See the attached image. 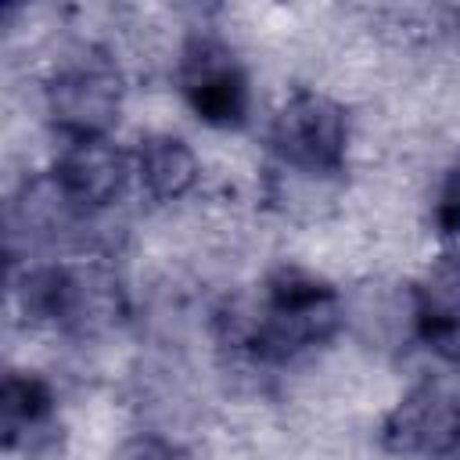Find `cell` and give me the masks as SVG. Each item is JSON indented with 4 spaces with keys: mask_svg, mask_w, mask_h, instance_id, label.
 Masks as SVG:
<instances>
[{
    "mask_svg": "<svg viewBox=\"0 0 460 460\" xmlns=\"http://www.w3.org/2000/svg\"><path fill=\"white\" fill-rule=\"evenodd\" d=\"M122 79L104 61H72L58 68L47 83V111L50 122L68 137H104L119 119Z\"/></svg>",
    "mask_w": 460,
    "mask_h": 460,
    "instance_id": "3957f363",
    "label": "cell"
},
{
    "mask_svg": "<svg viewBox=\"0 0 460 460\" xmlns=\"http://www.w3.org/2000/svg\"><path fill=\"white\" fill-rule=\"evenodd\" d=\"M381 442L395 456L460 460V399L438 385L413 388L385 417Z\"/></svg>",
    "mask_w": 460,
    "mask_h": 460,
    "instance_id": "5b68a950",
    "label": "cell"
},
{
    "mask_svg": "<svg viewBox=\"0 0 460 460\" xmlns=\"http://www.w3.org/2000/svg\"><path fill=\"white\" fill-rule=\"evenodd\" d=\"M180 90L190 111L216 129H234L248 119L252 108L248 75L237 65V58L216 40H194L183 50Z\"/></svg>",
    "mask_w": 460,
    "mask_h": 460,
    "instance_id": "277c9868",
    "label": "cell"
},
{
    "mask_svg": "<svg viewBox=\"0 0 460 460\" xmlns=\"http://www.w3.org/2000/svg\"><path fill=\"white\" fill-rule=\"evenodd\" d=\"M137 176L155 201H176L194 187L198 158L180 137L147 133L140 137V147H137Z\"/></svg>",
    "mask_w": 460,
    "mask_h": 460,
    "instance_id": "9c48e42d",
    "label": "cell"
},
{
    "mask_svg": "<svg viewBox=\"0 0 460 460\" xmlns=\"http://www.w3.org/2000/svg\"><path fill=\"white\" fill-rule=\"evenodd\" d=\"M277 158L309 176H334L345 165L349 119L345 108L323 93L302 90L280 104L270 126Z\"/></svg>",
    "mask_w": 460,
    "mask_h": 460,
    "instance_id": "7a4b0ae2",
    "label": "cell"
},
{
    "mask_svg": "<svg viewBox=\"0 0 460 460\" xmlns=\"http://www.w3.org/2000/svg\"><path fill=\"white\" fill-rule=\"evenodd\" d=\"M420 341L446 363H460V255L438 259L413 291Z\"/></svg>",
    "mask_w": 460,
    "mask_h": 460,
    "instance_id": "52a82bcc",
    "label": "cell"
},
{
    "mask_svg": "<svg viewBox=\"0 0 460 460\" xmlns=\"http://www.w3.org/2000/svg\"><path fill=\"white\" fill-rule=\"evenodd\" d=\"M126 180H129V162L108 137L68 140L54 169V187L75 212L111 205L126 190Z\"/></svg>",
    "mask_w": 460,
    "mask_h": 460,
    "instance_id": "8992f818",
    "label": "cell"
},
{
    "mask_svg": "<svg viewBox=\"0 0 460 460\" xmlns=\"http://www.w3.org/2000/svg\"><path fill=\"white\" fill-rule=\"evenodd\" d=\"M111 460H180V453L172 449V442H165L158 435H137V438L122 442Z\"/></svg>",
    "mask_w": 460,
    "mask_h": 460,
    "instance_id": "8fae6325",
    "label": "cell"
},
{
    "mask_svg": "<svg viewBox=\"0 0 460 460\" xmlns=\"http://www.w3.org/2000/svg\"><path fill=\"white\" fill-rule=\"evenodd\" d=\"M54 424V392L43 377L11 370L0 388V431L4 446L18 449L29 446V438L50 431Z\"/></svg>",
    "mask_w": 460,
    "mask_h": 460,
    "instance_id": "ba28073f",
    "label": "cell"
},
{
    "mask_svg": "<svg viewBox=\"0 0 460 460\" xmlns=\"http://www.w3.org/2000/svg\"><path fill=\"white\" fill-rule=\"evenodd\" d=\"M341 323V302L334 288L305 270L284 266L266 280L252 345L266 359H288L295 352L323 345Z\"/></svg>",
    "mask_w": 460,
    "mask_h": 460,
    "instance_id": "6da1fadb",
    "label": "cell"
},
{
    "mask_svg": "<svg viewBox=\"0 0 460 460\" xmlns=\"http://www.w3.org/2000/svg\"><path fill=\"white\" fill-rule=\"evenodd\" d=\"M435 226H438V237L446 241L449 255H460V169H453L438 190V201H435Z\"/></svg>",
    "mask_w": 460,
    "mask_h": 460,
    "instance_id": "30bf717a",
    "label": "cell"
}]
</instances>
